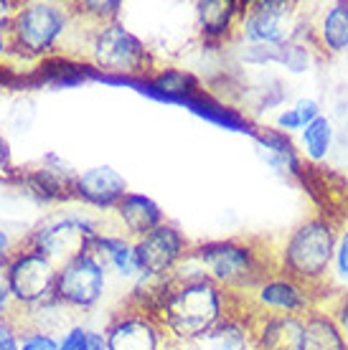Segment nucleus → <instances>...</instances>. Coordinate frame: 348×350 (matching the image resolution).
Here are the masks:
<instances>
[{
  "mask_svg": "<svg viewBox=\"0 0 348 350\" xmlns=\"http://www.w3.org/2000/svg\"><path fill=\"white\" fill-rule=\"evenodd\" d=\"M153 315L160 320L171 342L191 345L229 317L227 289L211 280L166 282Z\"/></svg>",
  "mask_w": 348,
  "mask_h": 350,
  "instance_id": "nucleus-1",
  "label": "nucleus"
},
{
  "mask_svg": "<svg viewBox=\"0 0 348 350\" xmlns=\"http://www.w3.org/2000/svg\"><path fill=\"white\" fill-rule=\"evenodd\" d=\"M77 18L74 8L53 0H31L21 3L10 16V51L13 62H26L36 66L56 53H66L64 44L74 33Z\"/></svg>",
  "mask_w": 348,
  "mask_h": 350,
  "instance_id": "nucleus-2",
  "label": "nucleus"
},
{
  "mask_svg": "<svg viewBox=\"0 0 348 350\" xmlns=\"http://www.w3.org/2000/svg\"><path fill=\"white\" fill-rule=\"evenodd\" d=\"M84 62L105 77L140 79L153 74V53L138 36L127 31L120 21L92 26L84 41Z\"/></svg>",
  "mask_w": 348,
  "mask_h": 350,
  "instance_id": "nucleus-3",
  "label": "nucleus"
},
{
  "mask_svg": "<svg viewBox=\"0 0 348 350\" xmlns=\"http://www.w3.org/2000/svg\"><path fill=\"white\" fill-rule=\"evenodd\" d=\"M188 256L199 264L203 277L216 282L224 289L260 287L267 282V271L260 252L239 239H219V241H201L191 244Z\"/></svg>",
  "mask_w": 348,
  "mask_h": 350,
  "instance_id": "nucleus-4",
  "label": "nucleus"
},
{
  "mask_svg": "<svg viewBox=\"0 0 348 350\" xmlns=\"http://www.w3.org/2000/svg\"><path fill=\"white\" fill-rule=\"evenodd\" d=\"M336 254V231L325 219H310L293 231L282 252V274L310 287L328 274Z\"/></svg>",
  "mask_w": 348,
  "mask_h": 350,
  "instance_id": "nucleus-5",
  "label": "nucleus"
},
{
  "mask_svg": "<svg viewBox=\"0 0 348 350\" xmlns=\"http://www.w3.org/2000/svg\"><path fill=\"white\" fill-rule=\"evenodd\" d=\"M0 274L8 284L16 312H28V310H36L53 299L59 264L49 259L44 252L18 241L16 252L10 254Z\"/></svg>",
  "mask_w": 348,
  "mask_h": 350,
  "instance_id": "nucleus-6",
  "label": "nucleus"
},
{
  "mask_svg": "<svg viewBox=\"0 0 348 350\" xmlns=\"http://www.w3.org/2000/svg\"><path fill=\"white\" fill-rule=\"evenodd\" d=\"M99 234L97 221L87 213L77 211H59L46 216L41 224H36L26 237H21V244L44 252L56 264L66 262L71 256L89 249L92 237Z\"/></svg>",
  "mask_w": 348,
  "mask_h": 350,
  "instance_id": "nucleus-7",
  "label": "nucleus"
},
{
  "mask_svg": "<svg viewBox=\"0 0 348 350\" xmlns=\"http://www.w3.org/2000/svg\"><path fill=\"white\" fill-rule=\"evenodd\" d=\"M107 284V264L95 252H82L59 264L53 299L66 310H92L102 299Z\"/></svg>",
  "mask_w": 348,
  "mask_h": 350,
  "instance_id": "nucleus-8",
  "label": "nucleus"
},
{
  "mask_svg": "<svg viewBox=\"0 0 348 350\" xmlns=\"http://www.w3.org/2000/svg\"><path fill=\"white\" fill-rule=\"evenodd\" d=\"M188 239L173 224H160L150 234L140 237L135 241V252L140 259L142 280L153 282H168L175 267L183 262V256L188 254Z\"/></svg>",
  "mask_w": 348,
  "mask_h": 350,
  "instance_id": "nucleus-9",
  "label": "nucleus"
},
{
  "mask_svg": "<svg viewBox=\"0 0 348 350\" xmlns=\"http://www.w3.org/2000/svg\"><path fill=\"white\" fill-rule=\"evenodd\" d=\"M295 10L288 3H252L244 5L239 33L254 46H285L295 38Z\"/></svg>",
  "mask_w": 348,
  "mask_h": 350,
  "instance_id": "nucleus-10",
  "label": "nucleus"
},
{
  "mask_svg": "<svg viewBox=\"0 0 348 350\" xmlns=\"http://www.w3.org/2000/svg\"><path fill=\"white\" fill-rule=\"evenodd\" d=\"M107 350H166L171 338L153 312L127 307L107 323Z\"/></svg>",
  "mask_w": 348,
  "mask_h": 350,
  "instance_id": "nucleus-11",
  "label": "nucleus"
},
{
  "mask_svg": "<svg viewBox=\"0 0 348 350\" xmlns=\"http://www.w3.org/2000/svg\"><path fill=\"white\" fill-rule=\"evenodd\" d=\"M74 170H69L56 155H46L41 165L18 170L10 183L38 203H66L74 201Z\"/></svg>",
  "mask_w": 348,
  "mask_h": 350,
  "instance_id": "nucleus-12",
  "label": "nucleus"
},
{
  "mask_svg": "<svg viewBox=\"0 0 348 350\" xmlns=\"http://www.w3.org/2000/svg\"><path fill=\"white\" fill-rule=\"evenodd\" d=\"M127 193V180L112 165L87 167L74 180V201L99 211H114Z\"/></svg>",
  "mask_w": 348,
  "mask_h": 350,
  "instance_id": "nucleus-13",
  "label": "nucleus"
},
{
  "mask_svg": "<svg viewBox=\"0 0 348 350\" xmlns=\"http://www.w3.org/2000/svg\"><path fill=\"white\" fill-rule=\"evenodd\" d=\"M254 350H305V317L267 312L252 327Z\"/></svg>",
  "mask_w": 348,
  "mask_h": 350,
  "instance_id": "nucleus-14",
  "label": "nucleus"
},
{
  "mask_svg": "<svg viewBox=\"0 0 348 350\" xmlns=\"http://www.w3.org/2000/svg\"><path fill=\"white\" fill-rule=\"evenodd\" d=\"M257 302L279 315H300L305 317L313 312V295L310 287H305L300 282L290 277H277L267 280L257 287Z\"/></svg>",
  "mask_w": 348,
  "mask_h": 350,
  "instance_id": "nucleus-15",
  "label": "nucleus"
},
{
  "mask_svg": "<svg viewBox=\"0 0 348 350\" xmlns=\"http://www.w3.org/2000/svg\"><path fill=\"white\" fill-rule=\"evenodd\" d=\"M114 216L120 221V226L125 228V237L138 241L140 237L150 234L153 228H158L160 224H166V216L150 196H142V193H127L117 208H114Z\"/></svg>",
  "mask_w": 348,
  "mask_h": 350,
  "instance_id": "nucleus-16",
  "label": "nucleus"
},
{
  "mask_svg": "<svg viewBox=\"0 0 348 350\" xmlns=\"http://www.w3.org/2000/svg\"><path fill=\"white\" fill-rule=\"evenodd\" d=\"M89 252H95L107 267H112L120 277L125 280H140L142 269H140V259L135 252V241L122 234H107L99 231L97 237L89 241Z\"/></svg>",
  "mask_w": 348,
  "mask_h": 350,
  "instance_id": "nucleus-17",
  "label": "nucleus"
},
{
  "mask_svg": "<svg viewBox=\"0 0 348 350\" xmlns=\"http://www.w3.org/2000/svg\"><path fill=\"white\" fill-rule=\"evenodd\" d=\"M181 107H186L191 114H196V117H201V120H206V122H211V124H216V127H221V130L242 132V135H249V137H254V135L260 132V130H254L252 122H249L239 109L224 105L221 99L211 96L206 89H201V92L191 94Z\"/></svg>",
  "mask_w": 348,
  "mask_h": 350,
  "instance_id": "nucleus-18",
  "label": "nucleus"
},
{
  "mask_svg": "<svg viewBox=\"0 0 348 350\" xmlns=\"http://www.w3.org/2000/svg\"><path fill=\"white\" fill-rule=\"evenodd\" d=\"M244 5L234 0H201L196 3V21L199 31L206 41H224L232 36L234 28H239Z\"/></svg>",
  "mask_w": 348,
  "mask_h": 350,
  "instance_id": "nucleus-19",
  "label": "nucleus"
},
{
  "mask_svg": "<svg viewBox=\"0 0 348 350\" xmlns=\"http://www.w3.org/2000/svg\"><path fill=\"white\" fill-rule=\"evenodd\" d=\"M254 140L260 145V152L264 155V160H267L277 173L303 175V163L297 158L295 145L290 142V137L285 132H279V130L257 132Z\"/></svg>",
  "mask_w": 348,
  "mask_h": 350,
  "instance_id": "nucleus-20",
  "label": "nucleus"
},
{
  "mask_svg": "<svg viewBox=\"0 0 348 350\" xmlns=\"http://www.w3.org/2000/svg\"><path fill=\"white\" fill-rule=\"evenodd\" d=\"M305 350H348V340L328 312L305 315Z\"/></svg>",
  "mask_w": 348,
  "mask_h": 350,
  "instance_id": "nucleus-21",
  "label": "nucleus"
},
{
  "mask_svg": "<svg viewBox=\"0 0 348 350\" xmlns=\"http://www.w3.org/2000/svg\"><path fill=\"white\" fill-rule=\"evenodd\" d=\"M196 350H249L252 345V330L244 327L236 317L229 315L221 325H216L209 335L191 342Z\"/></svg>",
  "mask_w": 348,
  "mask_h": 350,
  "instance_id": "nucleus-22",
  "label": "nucleus"
},
{
  "mask_svg": "<svg viewBox=\"0 0 348 350\" xmlns=\"http://www.w3.org/2000/svg\"><path fill=\"white\" fill-rule=\"evenodd\" d=\"M321 44L325 51H348V3H336L321 21Z\"/></svg>",
  "mask_w": 348,
  "mask_h": 350,
  "instance_id": "nucleus-23",
  "label": "nucleus"
},
{
  "mask_svg": "<svg viewBox=\"0 0 348 350\" xmlns=\"http://www.w3.org/2000/svg\"><path fill=\"white\" fill-rule=\"evenodd\" d=\"M331 142H333V127H331V122H328V117H323V114L303 130L305 155L310 160H315V163L328 155Z\"/></svg>",
  "mask_w": 348,
  "mask_h": 350,
  "instance_id": "nucleus-24",
  "label": "nucleus"
},
{
  "mask_svg": "<svg viewBox=\"0 0 348 350\" xmlns=\"http://www.w3.org/2000/svg\"><path fill=\"white\" fill-rule=\"evenodd\" d=\"M122 13L120 0H84L77 3L74 16L87 18L89 26H105V23H114Z\"/></svg>",
  "mask_w": 348,
  "mask_h": 350,
  "instance_id": "nucleus-25",
  "label": "nucleus"
},
{
  "mask_svg": "<svg viewBox=\"0 0 348 350\" xmlns=\"http://www.w3.org/2000/svg\"><path fill=\"white\" fill-rule=\"evenodd\" d=\"M59 338L41 327H21V350H56Z\"/></svg>",
  "mask_w": 348,
  "mask_h": 350,
  "instance_id": "nucleus-26",
  "label": "nucleus"
},
{
  "mask_svg": "<svg viewBox=\"0 0 348 350\" xmlns=\"http://www.w3.org/2000/svg\"><path fill=\"white\" fill-rule=\"evenodd\" d=\"M0 350H21V325L13 315L0 320Z\"/></svg>",
  "mask_w": 348,
  "mask_h": 350,
  "instance_id": "nucleus-27",
  "label": "nucleus"
},
{
  "mask_svg": "<svg viewBox=\"0 0 348 350\" xmlns=\"http://www.w3.org/2000/svg\"><path fill=\"white\" fill-rule=\"evenodd\" d=\"M87 327H82V325H69L59 338V348L56 350H84L87 345Z\"/></svg>",
  "mask_w": 348,
  "mask_h": 350,
  "instance_id": "nucleus-28",
  "label": "nucleus"
},
{
  "mask_svg": "<svg viewBox=\"0 0 348 350\" xmlns=\"http://www.w3.org/2000/svg\"><path fill=\"white\" fill-rule=\"evenodd\" d=\"M16 173H18V167L13 165V150H10V142H8V137L0 132V180L10 183Z\"/></svg>",
  "mask_w": 348,
  "mask_h": 350,
  "instance_id": "nucleus-29",
  "label": "nucleus"
},
{
  "mask_svg": "<svg viewBox=\"0 0 348 350\" xmlns=\"http://www.w3.org/2000/svg\"><path fill=\"white\" fill-rule=\"evenodd\" d=\"M333 262H336V274L340 280L348 282V228L340 234V239L336 241V254H333Z\"/></svg>",
  "mask_w": 348,
  "mask_h": 350,
  "instance_id": "nucleus-30",
  "label": "nucleus"
},
{
  "mask_svg": "<svg viewBox=\"0 0 348 350\" xmlns=\"http://www.w3.org/2000/svg\"><path fill=\"white\" fill-rule=\"evenodd\" d=\"M293 109H295L297 117H300V122H303V130L310 122H315V120L321 117V105H318L315 99H300V102H297Z\"/></svg>",
  "mask_w": 348,
  "mask_h": 350,
  "instance_id": "nucleus-31",
  "label": "nucleus"
},
{
  "mask_svg": "<svg viewBox=\"0 0 348 350\" xmlns=\"http://www.w3.org/2000/svg\"><path fill=\"white\" fill-rule=\"evenodd\" d=\"M18 241H21V239H13L5 228H0V269L5 267V262L10 259V254L16 252Z\"/></svg>",
  "mask_w": 348,
  "mask_h": 350,
  "instance_id": "nucleus-32",
  "label": "nucleus"
},
{
  "mask_svg": "<svg viewBox=\"0 0 348 350\" xmlns=\"http://www.w3.org/2000/svg\"><path fill=\"white\" fill-rule=\"evenodd\" d=\"M277 127L279 132H295V130H303V122H300V117H297L295 109H285V112L277 117Z\"/></svg>",
  "mask_w": 348,
  "mask_h": 350,
  "instance_id": "nucleus-33",
  "label": "nucleus"
},
{
  "mask_svg": "<svg viewBox=\"0 0 348 350\" xmlns=\"http://www.w3.org/2000/svg\"><path fill=\"white\" fill-rule=\"evenodd\" d=\"M16 312V307H13V297H10L8 292V284L3 280V274H0V320H5Z\"/></svg>",
  "mask_w": 348,
  "mask_h": 350,
  "instance_id": "nucleus-34",
  "label": "nucleus"
},
{
  "mask_svg": "<svg viewBox=\"0 0 348 350\" xmlns=\"http://www.w3.org/2000/svg\"><path fill=\"white\" fill-rule=\"evenodd\" d=\"M333 320H336V325H338V330L343 333V338L348 340V295L343 299H340L338 305H336V310H333Z\"/></svg>",
  "mask_w": 348,
  "mask_h": 350,
  "instance_id": "nucleus-35",
  "label": "nucleus"
},
{
  "mask_svg": "<svg viewBox=\"0 0 348 350\" xmlns=\"http://www.w3.org/2000/svg\"><path fill=\"white\" fill-rule=\"evenodd\" d=\"M84 350H107V338H105V333L89 330V333H87V345H84Z\"/></svg>",
  "mask_w": 348,
  "mask_h": 350,
  "instance_id": "nucleus-36",
  "label": "nucleus"
}]
</instances>
